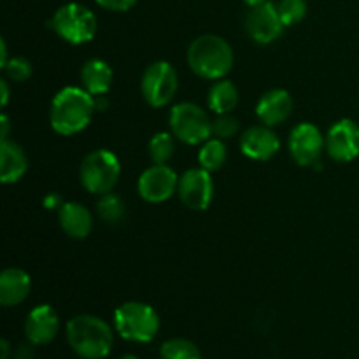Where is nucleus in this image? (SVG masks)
Segmentation results:
<instances>
[{"label": "nucleus", "mask_w": 359, "mask_h": 359, "mask_svg": "<svg viewBox=\"0 0 359 359\" xmlns=\"http://www.w3.org/2000/svg\"><path fill=\"white\" fill-rule=\"evenodd\" d=\"M95 97L84 88L67 86L55 95L49 109L51 128L60 135H76L91 123L95 114Z\"/></svg>", "instance_id": "nucleus-1"}, {"label": "nucleus", "mask_w": 359, "mask_h": 359, "mask_svg": "<svg viewBox=\"0 0 359 359\" xmlns=\"http://www.w3.org/2000/svg\"><path fill=\"white\" fill-rule=\"evenodd\" d=\"M67 340L83 359H104L114 346L112 328L98 316L81 314L67 323Z\"/></svg>", "instance_id": "nucleus-2"}, {"label": "nucleus", "mask_w": 359, "mask_h": 359, "mask_svg": "<svg viewBox=\"0 0 359 359\" xmlns=\"http://www.w3.org/2000/svg\"><path fill=\"white\" fill-rule=\"evenodd\" d=\"M233 49L219 35H202L189 44L188 65L202 79H224L233 67Z\"/></svg>", "instance_id": "nucleus-3"}, {"label": "nucleus", "mask_w": 359, "mask_h": 359, "mask_svg": "<svg viewBox=\"0 0 359 359\" xmlns=\"http://www.w3.org/2000/svg\"><path fill=\"white\" fill-rule=\"evenodd\" d=\"M114 328L125 340L147 344L160 332V316L144 302H126L116 309Z\"/></svg>", "instance_id": "nucleus-4"}, {"label": "nucleus", "mask_w": 359, "mask_h": 359, "mask_svg": "<svg viewBox=\"0 0 359 359\" xmlns=\"http://www.w3.org/2000/svg\"><path fill=\"white\" fill-rule=\"evenodd\" d=\"M49 27L56 32V35L72 46L86 44L93 41L98 30L97 16L86 6L77 2L65 4L53 14Z\"/></svg>", "instance_id": "nucleus-5"}, {"label": "nucleus", "mask_w": 359, "mask_h": 359, "mask_svg": "<svg viewBox=\"0 0 359 359\" xmlns=\"http://www.w3.org/2000/svg\"><path fill=\"white\" fill-rule=\"evenodd\" d=\"M81 182L93 195H105L114 189L121 175V163L109 149H95L81 163Z\"/></svg>", "instance_id": "nucleus-6"}, {"label": "nucleus", "mask_w": 359, "mask_h": 359, "mask_svg": "<svg viewBox=\"0 0 359 359\" xmlns=\"http://www.w3.org/2000/svg\"><path fill=\"white\" fill-rule=\"evenodd\" d=\"M168 123L174 137L188 146L203 144L212 135V121L200 105L193 102H182L172 107Z\"/></svg>", "instance_id": "nucleus-7"}, {"label": "nucleus", "mask_w": 359, "mask_h": 359, "mask_svg": "<svg viewBox=\"0 0 359 359\" xmlns=\"http://www.w3.org/2000/svg\"><path fill=\"white\" fill-rule=\"evenodd\" d=\"M179 79L177 72L168 62L158 60L146 67L140 81L142 97L151 107L160 109L170 104L177 93Z\"/></svg>", "instance_id": "nucleus-8"}, {"label": "nucleus", "mask_w": 359, "mask_h": 359, "mask_svg": "<svg viewBox=\"0 0 359 359\" xmlns=\"http://www.w3.org/2000/svg\"><path fill=\"white\" fill-rule=\"evenodd\" d=\"M286 25L280 20L279 9L273 2H263L251 7L245 16V32L258 44H272L283 35Z\"/></svg>", "instance_id": "nucleus-9"}, {"label": "nucleus", "mask_w": 359, "mask_h": 359, "mask_svg": "<svg viewBox=\"0 0 359 359\" xmlns=\"http://www.w3.org/2000/svg\"><path fill=\"white\" fill-rule=\"evenodd\" d=\"M179 198L188 209L205 210L214 198V182L205 168H189L179 177Z\"/></svg>", "instance_id": "nucleus-10"}, {"label": "nucleus", "mask_w": 359, "mask_h": 359, "mask_svg": "<svg viewBox=\"0 0 359 359\" xmlns=\"http://www.w3.org/2000/svg\"><path fill=\"white\" fill-rule=\"evenodd\" d=\"M326 149V137L314 123H300L291 130L290 153L300 167H311Z\"/></svg>", "instance_id": "nucleus-11"}, {"label": "nucleus", "mask_w": 359, "mask_h": 359, "mask_svg": "<svg viewBox=\"0 0 359 359\" xmlns=\"http://www.w3.org/2000/svg\"><path fill=\"white\" fill-rule=\"evenodd\" d=\"M179 188V175L168 165L146 168L137 182L139 195L149 203H161L170 198Z\"/></svg>", "instance_id": "nucleus-12"}, {"label": "nucleus", "mask_w": 359, "mask_h": 359, "mask_svg": "<svg viewBox=\"0 0 359 359\" xmlns=\"http://www.w3.org/2000/svg\"><path fill=\"white\" fill-rule=\"evenodd\" d=\"M326 151L339 163H349L359 156V125L349 118L333 123L326 133Z\"/></svg>", "instance_id": "nucleus-13"}, {"label": "nucleus", "mask_w": 359, "mask_h": 359, "mask_svg": "<svg viewBox=\"0 0 359 359\" xmlns=\"http://www.w3.org/2000/svg\"><path fill=\"white\" fill-rule=\"evenodd\" d=\"M280 147V140L272 126H249L241 135V151L244 156L255 161H266L276 156Z\"/></svg>", "instance_id": "nucleus-14"}, {"label": "nucleus", "mask_w": 359, "mask_h": 359, "mask_svg": "<svg viewBox=\"0 0 359 359\" xmlns=\"http://www.w3.org/2000/svg\"><path fill=\"white\" fill-rule=\"evenodd\" d=\"M60 319L51 305H37L25 319V335L35 346H46L56 337Z\"/></svg>", "instance_id": "nucleus-15"}, {"label": "nucleus", "mask_w": 359, "mask_h": 359, "mask_svg": "<svg viewBox=\"0 0 359 359\" xmlns=\"http://www.w3.org/2000/svg\"><path fill=\"white\" fill-rule=\"evenodd\" d=\"M293 107V97L283 88H276L262 95L256 104V116L263 125L277 126L290 118Z\"/></svg>", "instance_id": "nucleus-16"}, {"label": "nucleus", "mask_w": 359, "mask_h": 359, "mask_svg": "<svg viewBox=\"0 0 359 359\" xmlns=\"http://www.w3.org/2000/svg\"><path fill=\"white\" fill-rule=\"evenodd\" d=\"M58 221L62 230L70 238L83 241L93 230V216L90 210L77 202H65L58 210Z\"/></svg>", "instance_id": "nucleus-17"}, {"label": "nucleus", "mask_w": 359, "mask_h": 359, "mask_svg": "<svg viewBox=\"0 0 359 359\" xmlns=\"http://www.w3.org/2000/svg\"><path fill=\"white\" fill-rule=\"evenodd\" d=\"M32 290V279L25 270L6 269L0 273V304L16 307L23 304Z\"/></svg>", "instance_id": "nucleus-18"}, {"label": "nucleus", "mask_w": 359, "mask_h": 359, "mask_svg": "<svg viewBox=\"0 0 359 359\" xmlns=\"http://www.w3.org/2000/svg\"><path fill=\"white\" fill-rule=\"evenodd\" d=\"M28 170V158L23 147L13 140L0 142V177L4 184H14Z\"/></svg>", "instance_id": "nucleus-19"}, {"label": "nucleus", "mask_w": 359, "mask_h": 359, "mask_svg": "<svg viewBox=\"0 0 359 359\" xmlns=\"http://www.w3.org/2000/svg\"><path fill=\"white\" fill-rule=\"evenodd\" d=\"M112 74L111 65L104 60H88L86 63L81 69V83H83V88L91 93L93 97H98V95H105L112 86Z\"/></svg>", "instance_id": "nucleus-20"}, {"label": "nucleus", "mask_w": 359, "mask_h": 359, "mask_svg": "<svg viewBox=\"0 0 359 359\" xmlns=\"http://www.w3.org/2000/svg\"><path fill=\"white\" fill-rule=\"evenodd\" d=\"M207 104L212 112L219 114H231L238 105V90L231 81L219 79L210 86Z\"/></svg>", "instance_id": "nucleus-21"}, {"label": "nucleus", "mask_w": 359, "mask_h": 359, "mask_svg": "<svg viewBox=\"0 0 359 359\" xmlns=\"http://www.w3.org/2000/svg\"><path fill=\"white\" fill-rule=\"evenodd\" d=\"M228 156L226 146H224V140L221 139H209L203 142L202 149L198 153V163L200 167L205 168L209 172L219 170L224 165Z\"/></svg>", "instance_id": "nucleus-22"}, {"label": "nucleus", "mask_w": 359, "mask_h": 359, "mask_svg": "<svg viewBox=\"0 0 359 359\" xmlns=\"http://www.w3.org/2000/svg\"><path fill=\"white\" fill-rule=\"evenodd\" d=\"M147 151H149V158L154 165H167L175 153L174 133H168V132L154 133V135L151 137Z\"/></svg>", "instance_id": "nucleus-23"}, {"label": "nucleus", "mask_w": 359, "mask_h": 359, "mask_svg": "<svg viewBox=\"0 0 359 359\" xmlns=\"http://www.w3.org/2000/svg\"><path fill=\"white\" fill-rule=\"evenodd\" d=\"M125 207L126 205L121 200V196L114 195V193H105V195H100V198H98L97 212L104 223L118 224L125 217Z\"/></svg>", "instance_id": "nucleus-24"}, {"label": "nucleus", "mask_w": 359, "mask_h": 359, "mask_svg": "<svg viewBox=\"0 0 359 359\" xmlns=\"http://www.w3.org/2000/svg\"><path fill=\"white\" fill-rule=\"evenodd\" d=\"M161 359H202V353L188 339H170L161 344L160 347Z\"/></svg>", "instance_id": "nucleus-25"}, {"label": "nucleus", "mask_w": 359, "mask_h": 359, "mask_svg": "<svg viewBox=\"0 0 359 359\" xmlns=\"http://www.w3.org/2000/svg\"><path fill=\"white\" fill-rule=\"evenodd\" d=\"M277 9H279L280 20L286 27L300 23L307 16V2L305 0H280L277 4Z\"/></svg>", "instance_id": "nucleus-26"}, {"label": "nucleus", "mask_w": 359, "mask_h": 359, "mask_svg": "<svg viewBox=\"0 0 359 359\" xmlns=\"http://www.w3.org/2000/svg\"><path fill=\"white\" fill-rule=\"evenodd\" d=\"M241 128V121L233 114H219L212 121V133L221 140L233 139Z\"/></svg>", "instance_id": "nucleus-27"}, {"label": "nucleus", "mask_w": 359, "mask_h": 359, "mask_svg": "<svg viewBox=\"0 0 359 359\" xmlns=\"http://www.w3.org/2000/svg\"><path fill=\"white\" fill-rule=\"evenodd\" d=\"M7 77L11 81H16V83H23V81L30 79L32 76V63L28 62L23 56H14V58H9V62L4 67Z\"/></svg>", "instance_id": "nucleus-28"}, {"label": "nucleus", "mask_w": 359, "mask_h": 359, "mask_svg": "<svg viewBox=\"0 0 359 359\" xmlns=\"http://www.w3.org/2000/svg\"><path fill=\"white\" fill-rule=\"evenodd\" d=\"M102 9L114 11V13H126L132 9L139 0H95Z\"/></svg>", "instance_id": "nucleus-29"}, {"label": "nucleus", "mask_w": 359, "mask_h": 359, "mask_svg": "<svg viewBox=\"0 0 359 359\" xmlns=\"http://www.w3.org/2000/svg\"><path fill=\"white\" fill-rule=\"evenodd\" d=\"M35 344H32L30 340L27 342L20 344L14 351V359H34L35 358V349H34Z\"/></svg>", "instance_id": "nucleus-30"}, {"label": "nucleus", "mask_w": 359, "mask_h": 359, "mask_svg": "<svg viewBox=\"0 0 359 359\" xmlns=\"http://www.w3.org/2000/svg\"><path fill=\"white\" fill-rule=\"evenodd\" d=\"M42 203H44L46 209L60 210V207H62L65 202H63L62 196H60L58 193H48V195L44 196V200H42Z\"/></svg>", "instance_id": "nucleus-31"}, {"label": "nucleus", "mask_w": 359, "mask_h": 359, "mask_svg": "<svg viewBox=\"0 0 359 359\" xmlns=\"http://www.w3.org/2000/svg\"><path fill=\"white\" fill-rule=\"evenodd\" d=\"M0 126H2V133H0V137H2V140L9 139V128H11V123H9V118H7L6 114L0 116Z\"/></svg>", "instance_id": "nucleus-32"}, {"label": "nucleus", "mask_w": 359, "mask_h": 359, "mask_svg": "<svg viewBox=\"0 0 359 359\" xmlns=\"http://www.w3.org/2000/svg\"><path fill=\"white\" fill-rule=\"evenodd\" d=\"M107 107H109V100L105 95H98V97H95V109H97V111H105Z\"/></svg>", "instance_id": "nucleus-33"}, {"label": "nucleus", "mask_w": 359, "mask_h": 359, "mask_svg": "<svg viewBox=\"0 0 359 359\" xmlns=\"http://www.w3.org/2000/svg\"><path fill=\"white\" fill-rule=\"evenodd\" d=\"M0 349H2L0 359H9V356H11V344H9V340L4 339L2 342H0Z\"/></svg>", "instance_id": "nucleus-34"}, {"label": "nucleus", "mask_w": 359, "mask_h": 359, "mask_svg": "<svg viewBox=\"0 0 359 359\" xmlns=\"http://www.w3.org/2000/svg\"><path fill=\"white\" fill-rule=\"evenodd\" d=\"M0 49H2V51H0V65H2V69L4 67H6V63L9 62V58H7V44H6V41H0Z\"/></svg>", "instance_id": "nucleus-35"}, {"label": "nucleus", "mask_w": 359, "mask_h": 359, "mask_svg": "<svg viewBox=\"0 0 359 359\" xmlns=\"http://www.w3.org/2000/svg\"><path fill=\"white\" fill-rule=\"evenodd\" d=\"M0 88H2V105L6 107L7 102H9V86H7V81H0Z\"/></svg>", "instance_id": "nucleus-36"}, {"label": "nucleus", "mask_w": 359, "mask_h": 359, "mask_svg": "<svg viewBox=\"0 0 359 359\" xmlns=\"http://www.w3.org/2000/svg\"><path fill=\"white\" fill-rule=\"evenodd\" d=\"M245 4H248L249 7H255V6H259V4H263V2H266V0H244Z\"/></svg>", "instance_id": "nucleus-37"}, {"label": "nucleus", "mask_w": 359, "mask_h": 359, "mask_svg": "<svg viewBox=\"0 0 359 359\" xmlns=\"http://www.w3.org/2000/svg\"><path fill=\"white\" fill-rule=\"evenodd\" d=\"M119 359H139V358H137L135 354H123V356Z\"/></svg>", "instance_id": "nucleus-38"}]
</instances>
